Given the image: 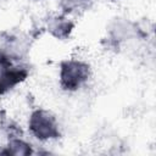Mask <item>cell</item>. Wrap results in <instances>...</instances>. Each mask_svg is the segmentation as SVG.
I'll return each mask as SVG.
<instances>
[{
    "label": "cell",
    "mask_w": 156,
    "mask_h": 156,
    "mask_svg": "<svg viewBox=\"0 0 156 156\" xmlns=\"http://www.w3.org/2000/svg\"><path fill=\"white\" fill-rule=\"evenodd\" d=\"M27 76V69L23 67L13 66L12 62L1 56L0 57V94L11 89L15 84L23 80Z\"/></svg>",
    "instance_id": "cell-3"
},
{
    "label": "cell",
    "mask_w": 156,
    "mask_h": 156,
    "mask_svg": "<svg viewBox=\"0 0 156 156\" xmlns=\"http://www.w3.org/2000/svg\"><path fill=\"white\" fill-rule=\"evenodd\" d=\"M89 77V66L79 61H67L61 66V85L65 90L78 89Z\"/></svg>",
    "instance_id": "cell-1"
},
{
    "label": "cell",
    "mask_w": 156,
    "mask_h": 156,
    "mask_svg": "<svg viewBox=\"0 0 156 156\" xmlns=\"http://www.w3.org/2000/svg\"><path fill=\"white\" fill-rule=\"evenodd\" d=\"M29 128L32 133L41 140L49 139V138H56L58 136L57 124L55 118L46 111L39 110L35 111L29 121Z\"/></svg>",
    "instance_id": "cell-2"
}]
</instances>
